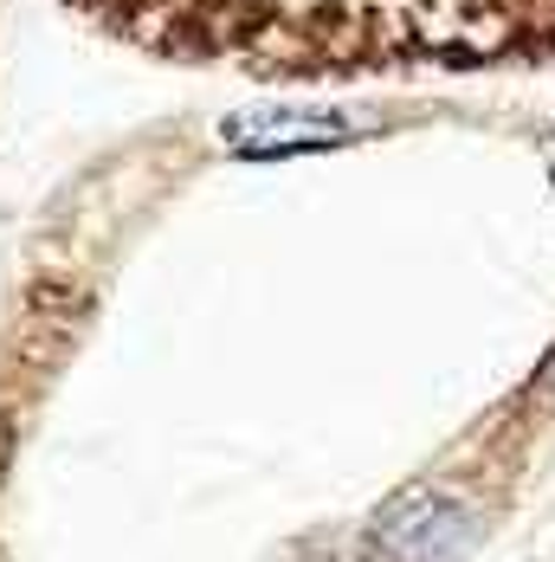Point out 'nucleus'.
<instances>
[{
  "label": "nucleus",
  "mask_w": 555,
  "mask_h": 562,
  "mask_svg": "<svg viewBox=\"0 0 555 562\" xmlns=\"http://www.w3.org/2000/svg\"><path fill=\"white\" fill-rule=\"evenodd\" d=\"M369 550L375 562H458L472 550V510L433 485L394 492L369 517Z\"/></svg>",
  "instance_id": "nucleus-1"
},
{
  "label": "nucleus",
  "mask_w": 555,
  "mask_h": 562,
  "mask_svg": "<svg viewBox=\"0 0 555 562\" xmlns=\"http://www.w3.org/2000/svg\"><path fill=\"white\" fill-rule=\"evenodd\" d=\"M550 181H555V156H550Z\"/></svg>",
  "instance_id": "nucleus-3"
},
{
  "label": "nucleus",
  "mask_w": 555,
  "mask_h": 562,
  "mask_svg": "<svg viewBox=\"0 0 555 562\" xmlns=\"http://www.w3.org/2000/svg\"><path fill=\"white\" fill-rule=\"evenodd\" d=\"M375 123L355 111H297V104H272V111H239L220 123V143L246 162H278V156H317V149H342L362 143Z\"/></svg>",
  "instance_id": "nucleus-2"
}]
</instances>
